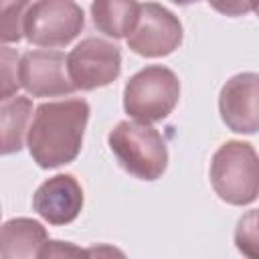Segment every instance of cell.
Returning <instances> with one entry per match:
<instances>
[{
    "mask_svg": "<svg viewBox=\"0 0 259 259\" xmlns=\"http://www.w3.org/2000/svg\"><path fill=\"white\" fill-rule=\"evenodd\" d=\"M89 119V103L81 97L45 101L34 109L26 146L40 168H57L73 162L83 144Z\"/></svg>",
    "mask_w": 259,
    "mask_h": 259,
    "instance_id": "obj_1",
    "label": "cell"
},
{
    "mask_svg": "<svg viewBox=\"0 0 259 259\" xmlns=\"http://www.w3.org/2000/svg\"><path fill=\"white\" fill-rule=\"evenodd\" d=\"M107 142L119 166L140 180H156L168 166L166 142L150 123L123 119L109 132Z\"/></svg>",
    "mask_w": 259,
    "mask_h": 259,
    "instance_id": "obj_2",
    "label": "cell"
},
{
    "mask_svg": "<svg viewBox=\"0 0 259 259\" xmlns=\"http://www.w3.org/2000/svg\"><path fill=\"white\" fill-rule=\"evenodd\" d=\"M210 182L225 202L235 206L251 204L259 192L255 148L239 140L225 142L210 160Z\"/></svg>",
    "mask_w": 259,
    "mask_h": 259,
    "instance_id": "obj_3",
    "label": "cell"
},
{
    "mask_svg": "<svg viewBox=\"0 0 259 259\" xmlns=\"http://www.w3.org/2000/svg\"><path fill=\"white\" fill-rule=\"evenodd\" d=\"M180 99V81L162 65H148L130 77L123 89V109L134 121L166 119Z\"/></svg>",
    "mask_w": 259,
    "mask_h": 259,
    "instance_id": "obj_4",
    "label": "cell"
},
{
    "mask_svg": "<svg viewBox=\"0 0 259 259\" xmlns=\"http://www.w3.org/2000/svg\"><path fill=\"white\" fill-rule=\"evenodd\" d=\"M85 24L83 8L71 0H42L28 4L24 36L36 47H67Z\"/></svg>",
    "mask_w": 259,
    "mask_h": 259,
    "instance_id": "obj_5",
    "label": "cell"
},
{
    "mask_svg": "<svg viewBox=\"0 0 259 259\" xmlns=\"http://www.w3.org/2000/svg\"><path fill=\"white\" fill-rule=\"evenodd\" d=\"M119 47L99 36L83 38L67 55V73L73 89L91 91L97 87H105L119 77Z\"/></svg>",
    "mask_w": 259,
    "mask_h": 259,
    "instance_id": "obj_6",
    "label": "cell"
},
{
    "mask_svg": "<svg viewBox=\"0 0 259 259\" xmlns=\"http://www.w3.org/2000/svg\"><path fill=\"white\" fill-rule=\"evenodd\" d=\"M182 42V24L166 6L156 2L140 4L138 22L127 36V47L140 57H166Z\"/></svg>",
    "mask_w": 259,
    "mask_h": 259,
    "instance_id": "obj_7",
    "label": "cell"
},
{
    "mask_svg": "<svg viewBox=\"0 0 259 259\" xmlns=\"http://www.w3.org/2000/svg\"><path fill=\"white\" fill-rule=\"evenodd\" d=\"M18 81L32 97H59L75 91L67 75V59L61 51L38 49L24 53L18 65Z\"/></svg>",
    "mask_w": 259,
    "mask_h": 259,
    "instance_id": "obj_8",
    "label": "cell"
},
{
    "mask_svg": "<svg viewBox=\"0 0 259 259\" xmlns=\"http://www.w3.org/2000/svg\"><path fill=\"white\" fill-rule=\"evenodd\" d=\"M259 77L257 73H239L231 77L219 95V111L229 130L237 134H255L259 127Z\"/></svg>",
    "mask_w": 259,
    "mask_h": 259,
    "instance_id": "obj_9",
    "label": "cell"
},
{
    "mask_svg": "<svg viewBox=\"0 0 259 259\" xmlns=\"http://www.w3.org/2000/svg\"><path fill=\"white\" fill-rule=\"evenodd\" d=\"M32 206L47 223L69 225L83 208L81 184L71 174H55L36 188Z\"/></svg>",
    "mask_w": 259,
    "mask_h": 259,
    "instance_id": "obj_10",
    "label": "cell"
},
{
    "mask_svg": "<svg viewBox=\"0 0 259 259\" xmlns=\"http://www.w3.org/2000/svg\"><path fill=\"white\" fill-rule=\"evenodd\" d=\"M47 243V229L26 217L10 219L0 227V259H38Z\"/></svg>",
    "mask_w": 259,
    "mask_h": 259,
    "instance_id": "obj_11",
    "label": "cell"
},
{
    "mask_svg": "<svg viewBox=\"0 0 259 259\" xmlns=\"http://www.w3.org/2000/svg\"><path fill=\"white\" fill-rule=\"evenodd\" d=\"M32 101L22 95L0 99V156L20 152Z\"/></svg>",
    "mask_w": 259,
    "mask_h": 259,
    "instance_id": "obj_12",
    "label": "cell"
},
{
    "mask_svg": "<svg viewBox=\"0 0 259 259\" xmlns=\"http://www.w3.org/2000/svg\"><path fill=\"white\" fill-rule=\"evenodd\" d=\"M140 4L138 2H119V0H99L91 4L93 24L107 36L123 38L130 36L138 22Z\"/></svg>",
    "mask_w": 259,
    "mask_h": 259,
    "instance_id": "obj_13",
    "label": "cell"
},
{
    "mask_svg": "<svg viewBox=\"0 0 259 259\" xmlns=\"http://www.w3.org/2000/svg\"><path fill=\"white\" fill-rule=\"evenodd\" d=\"M28 2H0V45L18 42L24 36V14Z\"/></svg>",
    "mask_w": 259,
    "mask_h": 259,
    "instance_id": "obj_14",
    "label": "cell"
},
{
    "mask_svg": "<svg viewBox=\"0 0 259 259\" xmlns=\"http://www.w3.org/2000/svg\"><path fill=\"white\" fill-rule=\"evenodd\" d=\"M18 65H20L18 51L12 47L0 45V99L14 97L16 91L20 89Z\"/></svg>",
    "mask_w": 259,
    "mask_h": 259,
    "instance_id": "obj_15",
    "label": "cell"
},
{
    "mask_svg": "<svg viewBox=\"0 0 259 259\" xmlns=\"http://www.w3.org/2000/svg\"><path fill=\"white\" fill-rule=\"evenodd\" d=\"M235 241L241 253L247 255V259H259L257 257V212L251 210L247 217L239 221V227L235 231Z\"/></svg>",
    "mask_w": 259,
    "mask_h": 259,
    "instance_id": "obj_16",
    "label": "cell"
},
{
    "mask_svg": "<svg viewBox=\"0 0 259 259\" xmlns=\"http://www.w3.org/2000/svg\"><path fill=\"white\" fill-rule=\"evenodd\" d=\"M38 259H87L85 257V249L69 243V241H49L42 245L40 249V257Z\"/></svg>",
    "mask_w": 259,
    "mask_h": 259,
    "instance_id": "obj_17",
    "label": "cell"
},
{
    "mask_svg": "<svg viewBox=\"0 0 259 259\" xmlns=\"http://www.w3.org/2000/svg\"><path fill=\"white\" fill-rule=\"evenodd\" d=\"M87 259H127L125 253L113 245H93L85 249Z\"/></svg>",
    "mask_w": 259,
    "mask_h": 259,
    "instance_id": "obj_18",
    "label": "cell"
},
{
    "mask_svg": "<svg viewBox=\"0 0 259 259\" xmlns=\"http://www.w3.org/2000/svg\"><path fill=\"white\" fill-rule=\"evenodd\" d=\"M0 212H2V210H0Z\"/></svg>",
    "mask_w": 259,
    "mask_h": 259,
    "instance_id": "obj_19",
    "label": "cell"
}]
</instances>
